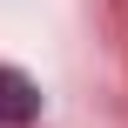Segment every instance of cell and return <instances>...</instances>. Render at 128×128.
<instances>
[{
  "mask_svg": "<svg viewBox=\"0 0 128 128\" xmlns=\"http://www.w3.org/2000/svg\"><path fill=\"white\" fill-rule=\"evenodd\" d=\"M34 115H40V88L20 68H0V128H27Z\"/></svg>",
  "mask_w": 128,
  "mask_h": 128,
  "instance_id": "obj_1",
  "label": "cell"
}]
</instances>
